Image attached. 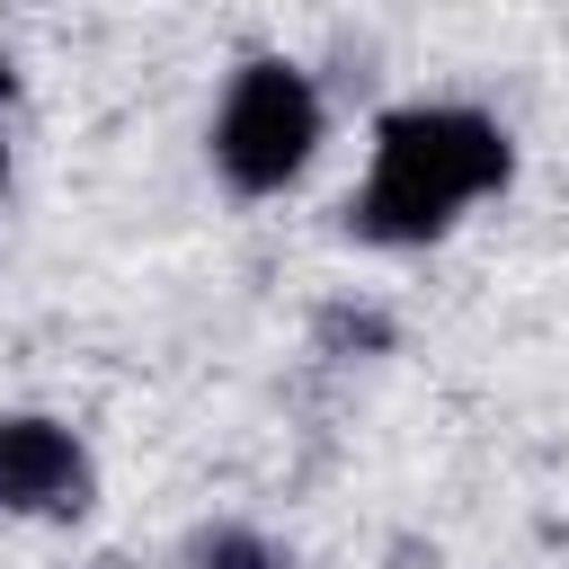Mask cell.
Returning <instances> with one entry per match:
<instances>
[{"label": "cell", "mask_w": 569, "mask_h": 569, "mask_svg": "<svg viewBox=\"0 0 569 569\" xmlns=\"http://www.w3.org/2000/svg\"><path fill=\"white\" fill-rule=\"evenodd\" d=\"M507 169H516V142L498 116L453 98H409L373 124V160L347 222L373 249H418V240H445L480 196H498Z\"/></svg>", "instance_id": "6da1fadb"}, {"label": "cell", "mask_w": 569, "mask_h": 569, "mask_svg": "<svg viewBox=\"0 0 569 569\" xmlns=\"http://www.w3.org/2000/svg\"><path fill=\"white\" fill-rule=\"evenodd\" d=\"M320 124H329V116H320L311 71H302V62H284V53H249V62L231 71L222 107H213L204 151H213L222 187H240V196H284V187L311 169Z\"/></svg>", "instance_id": "7a4b0ae2"}, {"label": "cell", "mask_w": 569, "mask_h": 569, "mask_svg": "<svg viewBox=\"0 0 569 569\" xmlns=\"http://www.w3.org/2000/svg\"><path fill=\"white\" fill-rule=\"evenodd\" d=\"M89 489L98 471L62 418H36V409L0 418V516H80Z\"/></svg>", "instance_id": "3957f363"}, {"label": "cell", "mask_w": 569, "mask_h": 569, "mask_svg": "<svg viewBox=\"0 0 569 569\" xmlns=\"http://www.w3.org/2000/svg\"><path fill=\"white\" fill-rule=\"evenodd\" d=\"M187 569H284V551L258 525H204L196 551H187Z\"/></svg>", "instance_id": "277c9868"}, {"label": "cell", "mask_w": 569, "mask_h": 569, "mask_svg": "<svg viewBox=\"0 0 569 569\" xmlns=\"http://www.w3.org/2000/svg\"><path fill=\"white\" fill-rule=\"evenodd\" d=\"M0 187H9V142H0Z\"/></svg>", "instance_id": "5b68a950"}]
</instances>
